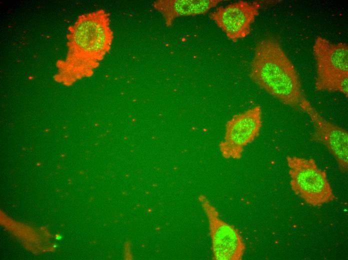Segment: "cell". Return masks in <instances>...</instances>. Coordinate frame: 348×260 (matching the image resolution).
I'll list each match as a JSON object with an SVG mask.
<instances>
[{
	"mask_svg": "<svg viewBox=\"0 0 348 260\" xmlns=\"http://www.w3.org/2000/svg\"><path fill=\"white\" fill-rule=\"evenodd\" d=\"M290 184L296 194L313 206L333 201L335 196L326 172L313 158L287 156Z\"/></svg>",
	"mask_w": 348,
	"mask_h": 260,
	"instance_id": "277c9868",
	"label": "cell"
},
{
	"mask_svg": "<svg viewBox=\"0 0 348 260\" xmlns=\"http://www.w3.org/2000/svg\"><path fill=\"white\" fill-rule=\"evenodd\" d=\"M68 32L67 55L58 62L55 78L66 85L91 76L110 50L113 39L109 15L103 10L80 16Z\"/></svg>",
	"mask_w": 348,
	"mask_h": 260,
	"instance_id": "6da1fadb",
	"label": "cell"
},
{
	"mask_svg": "<svg viewBox=\"0 0 348 260\" xmlns=\"http://www.w3.org/2000/svg\"><path fill=\"white\" fill-rule=\"evenodd\" d=\"M300 110L306 113L313 124L311 140L324 144L334 157L340 171L348 169V132L344 128L326 120L306 98Z\"/></svg>",
	"mask_w": 348,
	"mask_h": 260,
	"instance_id": "52a82bcc",
	"label": "cell"
},
{
	"mask_svg": "<svg viewBox=\"0 0 348 260\" xmlns=\"http://www.w3.org/2000/svg\"><path fill=\"white\" fill-rule=\"evenodd\" d=\"M220 0H160L154 2V8L162 16L166 26L182 16H196L207 13Z\"/></svg>",
	"mask_w": 348,
	"mask_h": 260,
	"instance_id": "9c48e42d",
	"label": "cell"
},
{
	"mask_svg": "<svg viewBox=\"0 0 348 260\" xmlns=\"http://www.w3.org/2000/svg\"><path fill=\"white\" fill-rule=\"evenodd\" d=\"M198 200L208 220L212 259L242 260L246 246L238 230L220 218L216 208L205 196L200 195Z\"/></svg>",
	"mask_w": 348,
	"mask_h": 260,
	"instance_id": "8992f818",
	"label": "cell"
},
{
	"mask_svg": "<svg viewBox=\"0 0 348 260\" xmlns=\"http://www.w3.org/2000/svg\"><path fill=\"white\" fill-rule=\"evenodd\" d=\"M250 77L260 88L285 105L300 109L306 98L299 74L279 41L269 36L256 44Z\"/></svg>",
	"mask_w": 348,
	"mask_h": 260,
	"instance_id": "7a4b0ae2",
	"label": "cell"
},
{
	"mask_svg": "<svg viewBox=\"0 0 348 260\" xmlns=\"http://www.w3.org/2000/svg\"><path fill=\"white\" fill-rule=\"evenodd\" d=\"M262 108L256 106L234 115L226 124L224 136L219 144L226 158H241L244 148L257 138L262 126Z\"/></svg>",
	"mask_w": 348,
	"mask_h": 260,
	"instance_id": "5b68a950",
	"label": "cell"
},
{
	"mask_svg": "<svg viewBox=\"0 0 348 260\" xmlns=\"http://www.w3.org/2000/svg\"><path fill=\"white\" fill-rule=\"evenodd\" d=\"M260 5L258 2L240 0L225 6H220L209 14L210 18L234 42L247 36L251 25L259 14Z\"/></svg>",
	"mask_w": 348,
	"mask_h": 260,
	"instance_id": "ba28073f",
	"label": "cell"
},
{
	"mask_svg": "<svg viewBox=\"0 0 348 260\" xmlns=\"http://www.w3.org/2000/svg\"><path fill=\"white\" fill-rule=\"evenodd\" d=\"M312 52L316 66V90L340 92L348 98V44L334 43L318 36L313 44Z\"/></svg>",
	"mask_w": 348,
	"mask_h": 260,
	"instance_id": "3957f363",
	"label": "cell"
}]
</instances>
